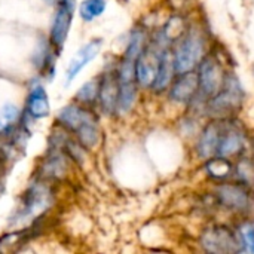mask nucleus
<instances>
[{
	"label": "nucleus",
	"mask_w": 254,
	"mask_h": 254,
	"mask_svg": "<svg viewBox=\"0 0 254 254\" xmlns=\"http://www.w3.org/2000/svg\"><path fill=\"white\" fill-rule=\"evenodd\" d=\"M176 74L177 73H176V67H174V61H173V54L170 49H164L161 54V58H159V64H158L155 80L152 83V89L155 92L168 91Z\"/></svg>",
	"instance_id": "ddd939ff"
},
{
	"label": "nucleus",
	"mask_w": 254,
	"mask_h": 254,
	"mask_svg": "<svg viewBox=\"0 0 254 254\" xmlns=\"http://www.w3.org/2000/svg\"><path fill=\"white\" fill-rule=\"evenodd\" d=\"M137 98V88L135 82H119V92H118V104L116 110L121 113H127L131 110Z\"/></svg>",
	"instance_id": "a211bd4d"
},
{
	"label": "nucleus",
	"mask_w": 254,
	"mask_h": 254,
	"mask_svg": "<svg viewBox=\"0 0 254 254\" xmlns=\"http://www.w3.org/2000/svg\"><path fill=\"white\" fill-rule=\"evenodd\" d=\"M49 97L43 86L36 85L27 98V112L34 119H42L49 115Z\"/></svg>",
	"instance_id": "dca6fc26"
},
{
	"label": "nucleus",
	"mask_w": 254,
	"mask_h": 254,
	"mask_svg": "<svg viewBox=\"0 0 254 254\" xmlns=\"http://www.w3.org/2000/svg\"><path fill=\"white\" fill-rule=\"evenodd\" d=\"M207 176L214 182H225L234 177V161L222 156H213L205 161Z\"/></svg>",
	"instance_id": "f3484780"
},
{
	"label": "nucleus",
	"mask_w": 254,
	"mask_h": 254,
	"mask_svg": "<svg viewBox=\"0 0 254 254\" xmlns=\"http://www.w3.org/2000/svg\"><path fill=\"white\" fill-rule=\"evenodd\" d=\"M65 173V161L61 155H55L52 158H49L43 167V174L46 177H61Z\"/></svg>",
	"instance_id": "5701e85b"
},
{
	"label": "nucleus",
	"mask_w": 254,
	"mask_h": 254,
	"mask_svg": "<svg viewBox=\"0 0 254 254\" xmlns=\"http://www.w3.org/2000/svg\"><path fill=\"white\" fill-rule=\"evenodd\" d=\"M235 232L238 235L241 252L254 254V222L249 217H243V220L235 228Z\"/></svg>",
	"instance_id": "6ab92c4d"
},
{
	"label": "nucleus",
	"mask_w": 254,
	"mask_h": 254,
	"mask_svg": "<svg viewBox=\"0 0 254 254\" xmlns=\"http://www.w3.org/2000/svg\"><path fill=\"white\" fill-rule=\"evenodd\" d=\"M244 103V89L240 79L235 74L226 73L225 83L222 89L213 95L211 98L205 100V112L210 113L213 118H232Z\"/></svg>",
	"instance_id": "f03ea898"
},
{
	"label": "nucleus",
	"mask_w": 254,
	"mask_h": 254,
	"mask_svg": "<svg viewBox=\"0 0 254 254\" xmlns=\"http://www.w3.org/2000/svg\"><path fill=\"white\" fill-rule=\"evenodd\" d=\"M51 205V192L48 188L42 185H34L31 186L22 201V208L19 213V220H27V219H34L42 216Z\"/></svg>",
	"instance_id": "9b49d317"
},
{
	"label": "nucleus",
	"mask_w": 254,
	"mask_h": 254,
	"mask_svg": "<svg viewBox=\"0 0 254 254\" xmlns=\"http://www.w3.org/2000/svg\"><path fill=\"white\" fill-rule=\"evenodd\" d=\"M247 144V137L238 125L232 124V118H226L225 127L217 144L216 156L228 158L235 161L238 156L244 155V149Z\"/></svg>",
	"instance_id": "0eeeda50"
},
{
	"label": "nucleus",
	"mask_w": 254,
	"mask_h": 254,
	"mask_svg": "<svg viewBox=\"0 0 254 254\" xmlns=\"http://www.w3.org/2000/svg\"><path fill=\"white\" fill-rule=\"evenodd\" d=\"M199 244L208 253H243L237 232L225 225H214L207 228L201 235Z\"/></svg>",
	"instance_id": "423d86ee"
},
{
	"label": "nucleus",
	"mask_w": 254,
	"mask_h": 254,
	"mask_svg": "<svg viewBox=\"0 0 254 254\" xmlns=\"http://www.w3.org/2000/svg\"><path fill=\"white\" fill-rule=\"evenodd\" d=\"M199 94V79L196 70L177 73L168 88V97L177 104H192Z\"/></svg>",
	"instance_id": "6e6552de"
},
{
	"label": "nucleus",
	"mask_w": 254,
	"mask_h": 254,
	"mask_svg": "<svg viewBox=\"0 0 254 254\" xmlns=\"http://www.w3.org/2000/svg\"><path fill=\"white\" fill-rule=\"evenodd\" d=\"M234 179L254 188V162L241 155L234 161Z\"/></svg>",
	"instance_id": "aec40b11"
},
{
	"label": "nucleus",
	"mask_w": 254,
	"mask_h": 254,
	"mask_svg": "<svg viewBox=\"0 0 254 254\" xmlns=\"http://www.w3.org/2000/svg\"><path fill=\"white\" fill-rule=\"evenodd\" d=\"M73 19V7L67 4H58V9L55 12L52 27H51V43L55 49H61L65 43V39L68 36V30Z\"/></svg>",
	"instance_id": "f8f14e48"
},
{
	"label": "nucleus",
	"mask_w": 254,
	"mask_h": 254,
	"mask_svg": "<svg viewBox=\"0 0 254 254\" xmlns=\"http://www.w3.org/2000/svg\"><path fill=\"white\" fill-rule=\"evenodd\" d=\"M143 49H144V34L141 31H135L129 39V43L127 46V51H125L124 57L137 61V58L140 57Z\"/></svg>",
	"instance_id": "b1692460"
},
{
	"label": "nucleus",
	"mask_w": 254,
	"mask_h": 254,
	"mask_svg": "<svg viewBox=\"0 0 254 254\" xmlns=\"http://www.w3.org/2000/svg\"><path fill=\"white\" fill-rule=\"evenodd\" d=\"M254 188L238 182V180H225L217 182L214 188V198L217 204L235 214L247 216L254 207Z\"/></svg>",
	"instance_id": "7ed1b4c3"
},
{
	"label": "nucleus",
	"mask_w": 254,
	"mask_h": 254,
	"mask_svg": "<svg viewBox=\"0 0 254 254\" xmlns=\"http://www.w3.org/2000/svg\"><path fill=\"white\" fill-rule=\"evenodd\" d=\"M167 48L159 46L156 42L152 46L143 49L140 57L135 61V82L143 88H152V83L156 76L158 64L162 51Z\"/></svg>",
	"instance_id": "1a4fd4ad"
},
{
	"label": "nucleus",
	"mask_w": 254,
	"mask_h": 254,
	"mask_svg": "<svg viewBox=\"0 0 254 254\" xmlns=\"http://www.w3.org/2000/svg\"><path fill=\"white\" fill-rule=\"evenodd\" d=\"M176 73H186L196 70L198 64L208 54L207 36L198 27L186 28L176 40L171 51Z\"/></svg>",
	"instance_id": "f257e3e1"
},
{
	"label": "nucleus",
	"mask_w": 254,
	"mask_h": 254,
	"mask_svg": "<svg viewBox=\"0 0 254 254\" xmlns=\"http://www.w3.org/2000/svg\"><path fill=\"white\" fill-rule=\"evenodd\" d=\"M106 9V1L104 0H85L79 6V13L82 19L85 21H92L97 16H100Z\"/></svg>",
	"instance_id": "4be33fe9"
},
{
	"label": "nucleus",
	"mask_w": 254,
	"mask_h": 254,
	"mask_svg": "<svg viewBox=\"0 0 254 254\" xmlns=\"http://www.w3.org/2000/svg\"><path fill=\"white\" fill-rule=\"evenodd\" d=\"M118 92H119V80L118 76L109 73L104 76L103 82L100 83V104L104 113H112L116 110L118 104Z\"/></svg>",
	"instance_id": "2eb2a0df"
},
{
	"label": "nucleus",
	"mask_w": 254,
	"mask_h": 254,
	"mask_svg": "<svg viewBox=\"0 0 254 254\" xmlns=\"http://www.w3.org/2000/svg\"><path fill=\"white\" fill-rule=\"evenodd\" d=\"M100 49H101V40H98V39H97V40H91V42L86 43L83 48H80V49L77 51V54L73 57V60L70 61L68 67H67V71H65V82L70 83V82L77 76V73H79L91 60H94V58L98 55Z\"/></svg>",
	"instance_id": "4468645a"
},
{
	"label": "nucleus",
	"mask_w": 254,
	"mask_h": 254,
	"mask_svg": "<svg viewBox=\"0 0 254 254\" xmlns=\"http://www.w3.org/2000/svg\"><path fill=\"white\" fill-rule=\"evenodd\" d=\"M198 79H199V94L201 100H208L216 95L226 79V71L223 68L222 61L214 54H207L202 61L196 67Z\"/></svg>",
	"instance_id": "39448f33"
},
{
	"label": "nucleus",
	"mask_w": 254,
	"mask_h": 254,
	"mask_svg": "<svg viewBox=\"0 0 254 254\" xmlns=\"http://www.w3.org/2000/svg\"><path fill=\"white\" fill-rule=\"evenodd\" d=\"M225 119L220 118H213V121L210 124H207L201 132L196 137V143H195V150L199 159L207 161L213 156H216V150H217V144L225 127Z\"/></svg>",
	"instance_id": "9d476101"
},
{
	"label": "nucleus",
	"mask_w": 254,
	"mask_h": 254,
	"mask_svg": "<svg viewBox=\"0 0 254 254\" xmlns=\"http://www.w3.org/2000/svg\"><path fill=\"white\" fill-rule=\"evenodd\" d=\"M19 119V109L13 104H4L0 109V132H7Z\"/></svg>",
	"instance_id": "412c9836"
},
{
	"label": "nucleus",
	"mask_w": 254,
	"mask_h": 254,
	"mask_svg": "<svg viewBox=\"0 0 254 254\" xmlns=\"http://www.w3.org/2000/svg\"><path fill=\"white\" fill-rule=\"evenodd\" d=\"M58 121L63 127L77 134L82 147L91 149L98 143V128L95 118L77 104H68L63 107L58 113Z\"/></svg>",
	"instance_id": "20e7f679"
},
{
	"label": "nucleus",
	"mask_w": 254,
	"mask_h": 254,
	"mask_svg": "<svg viewBox=\"0 0 254 254\" xmlns=\"http://www.w3.org/2000/svg\"><path fill=\"white\" fill-rule=\"evenodd\" d=\"M98 91H100V83L95 80H89L79 89L76 97H77V100H80L83 103H91L92 100H95Z\"/></svg>",
	"instance_id": "393cba45"
}]
</instances>
